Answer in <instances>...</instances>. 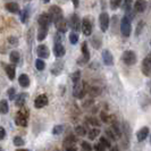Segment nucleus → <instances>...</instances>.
<instances>
[{"label":"nucleus","mask_w":151,"mask_h":151,"mask_svg":"<svg viewBox=\"0 0 151 151\" xmlns=\"http://www.w3.org/2000/svg\"><path fill=\"white\" fill-rule=\"evenodd\" d=\"M14 144L16 147H21V145L24 144V141H23V139L21 136H15L14 137Z\"/></svg>","instance_id":"obj_43"},{"label":"nucleus","mask_w":151,"mask_h":151,"mask_svg":"<svg viewBox=\"0 0 151 151\" xmlns=\"http://www.w3.org/2000/svg\"><path fill=\"white\" fill-rule=\"evenodd\" d=\"M65 53H66V49H65L63 43H55V45H53V55L57 58L64 57Z\"/></svg>","instance_id":"obj_13"},{"label":"nucleus","mask_w":151,"mask_h":151,"mask_svg":"<svg viewBox=\"0 0 151 151\" xmlns=\"http://www.w3.org/2000/svg\"><path fill=\"white\" fill-rule=\"evenodd\" d=\"M67 151H76V149H75V148H73V147H72V148H68Z\"/></svg>","instance_id":"obj_53"},{"label":"nucleus","mask_w":151,"mask_h":151,"mask_svg":"<svg viewBox=\"0 0 151 151\" xmlns=\"http://www.w3.org/2000/svg\"><path fill=\"white\" fill-rule=\"evenodd\" d=\"M100 117H101L102 122H105V123H107V122L109 121V117H108V115H107L105 111H102V113L100 114Z\"/></svg>","instance_id":"obj_47"},{"label":"nucleus","mask_w":151,"mask_h":151,"mask_svg":"<svg viewBox=\"0 0 151 151\" xmlns=\"http://www.w3.org/2000/svg\"><path fill=\"white\" fill-rule=\"evenodd\" d=\"M48 15L50 16V19H51V22H57L58 19H60L61 17H64L63 16V10H61L60 7H58V6H56V5H53L51 7L49 8V14Z\"/></svg>","instance_id":"obj_5"},{"label":"nucleus","mask_w":151,"mask_h":151,"mask_svg":"<svg viewBox=\"0 0 151 151\" xmlns=\"http://www.w3.org/2000/svg\"><path fill=\"white\" fill-rule=\"evenodd\" d=\"M63 129H64L63 125H57V126H55V127H53L52 133L55 134V135H58V134H60L61 132H63Z\"/></svg>","instance_id":"obj_44"},{"label":"nucleus","mask_w":151,"mask_h":151,"mask_svg":"<svg viewBox=\"0 0 151 151\" xmlns=\"http://www.w3.org/2000/svg\"><path fill=\"white\" fill-rule=\"evenodd\" d=\"M43 1H45V2H49V1H50V0H43Z\"/></svg>","instance_id":"obj_56"},{"label":"nucleus","mask_w":151,"mask_h":151,"mask_svg":"<svg viewBox=\"0 0 151 151\" xmlns=\"http://www.w3.org/2000/svg\"><path fill=\"white\" fill-rule=\"evenodd\" d=\"M111 151H118V148L117 147H114V148H111Z\"/></svg>","instance_id":"obj_54"},{"label":"nucleus","mask_w":151,"mask_h":151,"mask_svg":"<svg viewBox=\"0 0 151 151\" xmlns=\"http://www.w3.org/2000/svg\"><path fill=\"white\" fill-rule=\"evenodd\" d=\"M86 92H89V94L92 96V97H97V96L100 94V89L98 86H91L90 89H88Z\"/></svg>","instance_id":"obj_31"},{"label":"nucleus","mask_w":151,"mask_h":151,"mask_svg":"<svg viewBox=\"0 0 151 151\" xmlns=\"http://www.w3.org/2000/svg\"><path fill=\"white\" fill-rule=\"evenodd\" d=\"M74 143H75V136L68 135L67 137L65 139V141H64V147H65L66 149H68V148H72Z\"/></svg>","instance_id":"obj_26"},{"label":"nucleus","mask_w":151,"mask_h":151,"mask_svg":"<svg viewBox=\"0 0 151 151\" xmlns=\"http://www.w3.org/2000/svg\"><path fill=\"white\" fill-rule=\"evenodd\" d=\"M102 59H104L105 65H107V66H113L114 65V57L113 53L110 52V50L105 49L102 51Z\"/></svg>","instance_id":"obj_15"},{"label":"nucleus","mask_w":151,"mask_h":151,"mask_svg":"<svg viewBox=\"0 0 151 151\" xmlns=\"http://www.w3.org/2000/svg\"><path fill=\"white\" fill-rule=\"evenodd\" d=\"M17 151H29V150H23V149H19V150H17Z\"/></svg>","instance_id":"obj_55"},{"label":"nucleus","mask_w":151,"mask_h":151,"mask_svg":"<svg viewBox=\"0 0 151 151\" xmlns=\"http://www.w3.org/2000/svg\"><path fill=\"white\" fill-rule=\"evenodd\" d=\"M5 70L7 73V76L9 77V80H14L15 78V73H16V67L14 65H6L5 66Z\"/></svg>","instance_id":"obj_20"},{"label":"nucleus","mask_w":151,"mask_h":151,"mask_svg":"<svg viewBox=\"0 0 151 151\" xmlns=\"http://www.w3.org/2000/svg\"><path fill=\"white\" fill-rule=\"evenodd\" d=\"M75 132L77 133V135H80V136L86 135V129H84L83 126H81V125L76 126V127H75Z\"/></svg>","instance_id":"obj_37"},{"label":"nucleus","mask_w":151,"mask_h":151,"mask_svg":"<svg viewBox=\"0 0 151 151\" xmlns=\"http://www.w3.org/2000/svg\"><path fill=\"white\" fill-rule=\"evenodd\" d=\"M5 136H6V131L4 127H1L0 126V140H4L5 139Z\"/></svg>","instance_id":"obj_49"},{"label":"nucleus","mask_w":151,"mask_h":151,"mask_svg":"<svg viewBox=\"0 0 151 151\" xmlns=\"http://www.w3.org/2000/svg\"><path fill=\"white\" fill-rule=\"evenodd\" d=\"M26 100V94L25 93H19L15 99V105L18 107H23Z\"/></svg>","instance_id":"obj_25"},{"label":"nucleus","mask_w":151,"mask_h":151,"mask_svg":"<svg viewBox=\"0 0 151 151\" xmlns=\"http://www.w3.org/2000/svg\"><path fill=\"white\" fill-rule=\"evenodd\" d=\"M121 33L124 38H129L132 33V23L126 16H124L121 21Z\"/></svg>","instance_id":"obj_2"},{"label":"nucleus","mask_w":151,"mask_h":151,"mask_svg":"<svg viewBox=\"0 0 151 151\" xmlns=\"http://www.w3.org/2000/svg\"><path fill=\"white\" fill-rule=\"evenodd\" d=\"M27 118H29V110L22 108L16 115L15 123L19 126H26L27 125Z\"/></svg>","instance_id":"obj_4"},{"label":"nucleus","mask_w":151,"mask_h":151,"mask_svg":"<svg viewBox=\"0 0 151 151\" xmlns=\"http://www.w3.org/2000/svg\"><path fill=\"white\" fill-rule=\"evenodd\" d=\"M0 151H2V148H1V147H0Z\"/></svg>","instance_id":"obj_57"},{"label":"nucleus","mask_w":151,"mask_h":151,"mask_svg":"<svg viewBox=\"0 0 151 151\" xmlns=\"http://www.w3.org/2000/svg\"><path fill=\"white\" fill-rule=\"evenodd\" d=\"M82 55H83V60L85 63L89 61V59H90V51H89V47H88L86 42L82 43Z\"/></svg>","instance_id":"obj_23"},{"label":"nucleus","mask_w":151,"mask_h":151,"mask_svg":"<svg viewBox=\"0 0 151 151\" xmlns=\"http://www.w3.org/2000/svg\"><path fill=\"white\" fill-rule=\"evenodd\" d=\"M99 133H100V131H99L98 129H91L90 133H89V139H90V140H94V139L99 135Z\"/></svg>","instance_id":"obj_38"},{"label":"nucleus","mask_w":151,"mask_h":151,"mask_svg":"<svg viewBox=\"0 0 151 151\" xmlns=\"http://www.w3.org/2000/svg\"><path fill=\"white\" fill-rule=\"evenodd\" d=\"M9 111V105H8L7 100H1L0 101V114L5 115Z\"/></svg>","instance_id":"obj_29"},{"label":"nucleus","mask_w":151,"mask_h":151,"mask_svg":"<svg viewBox=\"0 0 151 151\" xmlns=\"http://www.w3.org/2000/svg\"><path fill=\"white\" fill-rule=\"evenodd\" d=\"M81 29L82 32L85 37H90L92 34V31H93V24L91 22L88 17H84L83 19L81 21Z\"/></svg>","instance_id":"obj_6"},{"label":"nucleus","mask_w":151,"mask_h":151,"mask_svg":"<svg viewBox=\"0 0 151 151\" xmlns=\"http://www.w3.org/2000/svg\"><path fill=\"white\" fill-rule=\"evenodd\" d=\"M18 83H19V85L22 88L30 86V78H29V76L26 75V74H22V75L19 76V78H18Z\"/></svg>","instance_id":"obj_22"},{"label":"nucleus","mask_w":151,"mask_h":151,"mask_svg":"<svg viewBox=\"0 0 151 151\" xmlns=\"http://www.w3.org/2000/svg\"><path fill=\"white\" fill-rule=\"evenodd\" d=\"M7 94H8V97H9L10 100H14L15 97H16V90L14 89V88H10V89L7 91Z\"/></svg>","instance_id":"obj_41"},{"label":"nucleus","mask_w":151,"mask_h":151,"mask_svg":"<svg viewBox=\"0 0 151 151\" xmlns=\"http://www.w3.org/2000/svg\"><path fill=\"white\" fill-rule=\"evenodd\" d=\"M141 70H142V73H143L144 76H147V77L150 76V74H151V57H150V55H148V56L143 59Z\"/></svg>","instance_id":"obj_9"},{"label":"nucleus","mask_w":151,"mask_h":151,"mask_svg":"<svg viewBox=\"0 0 151 151\" xmlns=\"http://www.w3.org/2000/svg\"><path fill=\"white\" fill-rule=\"evenodd\" d=\"M106 133H107V135L109 136L111 140H115V139H116V136L114 135V133H113V131H111V129H107Z\"/></svg>","instance_id":"obj_50"},{"label":"nucleus","mask_w":151,"mask_h":151,"mask_svg":"<svg viewBox=\"0 0 151 151\" xmlns=\"http://www.w3.org/2000/svg\"><path fill=\"white\" fill-rule=\"evenodd\" d=\"M72 2H73V5H74V7L77 8L78 7V5H80V0H72Z\"/></svg>","instance_id":"obj_52"},{"label":"nucleus","mask_w":151,"mask_h":151,"mask_svg":"<svg viewBox=\"0 0 151 151\" xmlns=\"http://www.w3.org/2000/svg\"><path fill=\"white\" fill-rule=\"evenodd\" d=\"M53 24H55L56 29H57V31L59 33H66L68 31V22L64 17H61L60 19H58L57 22H55Z\"/></svg>","instance_id":"obj_11"},{"label":"nucleus","mask_w":151,"mask_h":151,"mask_svg":"<svg viewBox=\"0 0 151 151\" xmlns=\"http://www.w3.org/2000/svg\"><path fill=\"white\" fill-rule=\"evenodd\" d=\"M123 9H124V12L126 14L129 13L131 9H132V0H125L124 4H123Z\"/></svg>","instance_id":"obj_32"},{"label":"nucleus","mask_w":151,"mask_h":151,"mask_svg":"<svg viewBox=\"0 0 151 151\" xmlns=\"http://www.w3.org/2000/svg\"><path fill=\"white\" fill-rule=\"evenodd\" d=\"M61 37L59 35V34H56L55 35V43H61Z\"/></svg>","instance_id":"obj_51"},{"label":"nucleus","mask_w":151,"mask_h":151,"mask_svg":"<svg viewBox=\"0 0 151 151\" xmlns=\"http://www.w3.org/2000/svg\"><path fill=\"white\" fill-rule=\"evenodd\" d=\"M38 23H39V27H42V29H49V26H50V24H51L50 16L48 15L47 13L41 14L38 18Z\"/></svg>","instance_id":"obj_10"},{"label":"nucleus","mask_w":151,"mask_h":151,"mask_svg":"<svg viewBox=\"0 0 151 151\" xmlns=\"http://www.w3.org/2000/svg\"><path fill=\"white\" fill-rule=\"evenodd\" d=\"M122 60L127 66H133V65H135L136 61H137L136 53L134 51H132V50H126L122 55Z\"/></svg>","instance_id":"obj_1"},{"label":"nucleus","mask_w":151,"mask_h":151,"mask_svg":"<svg viewBox=\"0 0 151 151\" xmlns=\"http://www.w3.org/2000/svg\"><path fill=\"white\" fill-rule=\"evenodd\" d=\"M123 0H110V8L113 10H116L117 8H119V6L122 5Z\"/></svg>","instance_id":"obj_35"},{"label":"nucleus","mask_w":151,"mask_h":151,"mask_svg":"<svg viewBox=\"0 0 151 151\" xmlns=\"http://www.w3.org/2000/svg\"><path fill=\"white\" fill-rule=\"evenodd\" d=\"M86 121L90 123L91 125H93V126H100V123L97 118H94V117H90V118H86Z\"/></svg>","instance_id":"obj_45"},{"label":"nucleus","mask_w":151,"mask_h":151,"mask_svg":"<svg viewBox=\"0 0 151 151\" xmlns=\"http://www.w3.org/2000/svg\"><path fill=\"white\" fill-rule=\"evenodd\" d=\"M63 69H64V61L63 60H57L55 64L52 65V67L50 69V72H51V74L52 75H59L61 72H63Z\"/></svg>","instance_id":"obj_16"},{"label":"nucleus","mask_w":151,"mask_h":151,"mask_svg":"<svg viewBox=\"0 0 151 151\" xmlns=\"http://www.w3.org/2000/svg\"><path fill=\"white\" fill-rule=\"evenodd\" d=\"M5 8L7 9L9 13H12V14H19V12H21V8H19V5L17 4V2H7L6 5H5Z\"/></svg>","instance_id":"obj_17"},{"label":"nucleus","mask_w":151,"mask_h":151,"mask_svg":"<svg viewBox=\"0 0 151 151\" xmlns=\"http://www.w3.org/2000/svg\"><path fill=\"white\" fill-rule=\"evenodd\" d=\"M86 91H88V86L85 82H77L74 84V90H73V94L74 97L77 99H82L84 98V96L86 94Z\"/></svg>","instance_id":"obj_3"},{"label":"nucleus","mask_w":151,"mask_h":151,"mask_svg":"<svg viewBox=\"0 0 151 151\" xmlns=\"http://www.w3.org/2000/svg\"><path fill=\"white\" fill-rule=\"evenodd\" d=\"M80 80H81V72L80 70H76L75 73L72 74V81H73V83L75 84L77 82H80Z\"/></svg>","instance_id":"obj_36"},{"label":"nucleus","mask_w":151,"mask_h":151,"mask_svg":"<svg viewBox=\"0 0 151 151\" xmlns=\"http://www.w3.org/2000/svg\"><path fill=\"white\" fill-rule=\"evenodd\" d=\"M94 149H96L97 151H104V150H105V147H104L102 144L99 142V143H97L96 145H94Z\"/></svg>","instance_id":"obj_48"},{"label":"nucleus","mask_w":151,"mask_h":151,"mask_svg":"<svg viewBox=\"0 0 151 151\" xmlns=\"http://www.w3.org/2000/svg\"><path fill=\"white\" fill-rule=\"evenodd\" d=\"M48 102H49V100H48V97L45 96V94H40L38 98L35 99V101H34V106L35 108H43L48 105Z\"/></svg>","instance_id":"obj_14"},{"label":"nucleus","mask_w":151,"mask_h":151,"mask_svg":"<svg viewBox=\"0 0 151 151\" xmlns=\"http://www.w3.org/2000/svg\"><path fill=\"white\" fill-rule=\"evenodd\" d=\"M68 26H70V29L77 33L80 29H81V19L76 14H72L69 16V22H68Z\"/></svg>","instance_id":"obj_8"},{"label":"nucleus","mask_w":151,"mask_h":151,"mask_svg":"<svg viewBox=\"0 0 151 151\" xmlns=\"http://www.w3.org/2000/svg\"><path fill=\"white\" fill-rule=\"evenodd\" d=\"M8 43L12 45H18V39L16 38V37H8L7 39Z\"/></svg>","instance_id":"obj_42"},{"label":"nucleus","mask_w":151,"mask_h":151,"mask_svg":"<svg viewBox=\"0 0 151 151\" xmlns=\"http://www.w3.org/2000/svg\"><path fill=\"white\" fill-rule=\"evenodd\" d=\"M147 9V1L144 0H136L134 2V10L136 13H143Z\"/></svg>","instance_id":"obj_18"},{"label":"nucleus","mask_w":151,"mask_h":151,"mask_svg":"<svg viewBox=\"0 0 151 151\" xmlns=\"http://www.w3.org/2000/svg\"><path fill=\"white\" fill-rule=\"evenodd\" d=\"M148 134H149V129L147 126H144V127H142V129L137 132V140L140 142H142V141H144L147 139Z\"/></svg>","instance_id":"obj_21"},{"label":"nucleus","mask_w":151,"mask_h":151,"mask_svg":"<svg viewBox=\"0 0 151 151\" xmlns=\"http://www.w3.org/2000/svg\"><path fill=\"white\" fill-rule=\"evenodd\" d=\"M91 45L92 47L94 48V49H100L101 48V45H102V41H101V38L98 37V35H94V37H92L91 39Z\"/></svg>","instance_id":"obj_24"},{"label":"nucleus","mask_w":151,"mask_h":151,"mask_svg":"<svg viewBox=\"0 0 151 151\" xmlns=\"http://www.w3.org/2000/svg\"><path fill=\"white\" fill-rule=\"evenodd\" d=\"M109 24H110V17L108 15V13H101L99 16V25H100V30L102 32H107L109 29Z\"/></svg>","instance_id":"obj_7"},{"label":"nucleus","mask_w":151,"mask_h":151,"mask_svg":"<svg viewBox=\"0 0 151 151\" xmlns=\"http://www.w3.org/2000/svg\"><path fill=\"white\" fill-rule=\"evenodd\" d=\"M9 59H10V61H12L13 64H17V63L19 61V59H21V55H19L18 51L14 50V51H12L10 55H9Z\"/></svg>","instance_id":"obj_28"},{"label":"nucleus","mask_w":151,"mask_h":151,"mask_svg":"<svg viewBox=\"0 0 151 151\" xmlns=\"http://www.w3.org/2000/svg\"><path fill=\"white\" fill-rule=\"evenodd\" d=\"M37 53H38L39 58H43V59H47L49 58L50 56V51H49V48L45 45H40L37 49Z\"/></svg>","instance_id":"obj_12"},{"label":"nucleus","mask_w":151,"mask_h":151,"mask_svg":"<svg viewBox=\"0 0 151 151\" xmlns=\"http://www.w3.org/2000/svg\"><path fill=\"white\" fill-rule=\"evenodd\" d=\"M35 67L38 70H43L45 68V63L43 61V59H37L35 60Z\"/></svg>","instance_id":"obj_34"},{"label":"nucleus","mask_w":151,"mask_h":151,"mask_svg":"<svg viewBox=\"0 0 151 151\" xmlns=\"http://www.w3.org/2000/svg\"><path fill=\"white\" fill-rule=\"evenodd\" d=\"M47 35H48V29H42V27H39V31H38V35H37V39H38V41H43L45 38H47Z\"/></svg>","instance_id":"obj_27"},{"label":"nucleus","mask_w":151,"mask_h":151,"mask_svg":"<svg viewBox=\"0 0 151 151\" xmlns=\"http://www.w3.org/2000/svg\"><path fill=\"white\" fill-rule=\"evenodd\" d=\"M144 25H145L144 21H139L137 25H136V29H135V35L136 37H139V35L142 33V31H143V29H144Z\"/></svg>","instance_id":"obj_30"},{"label":"nucleus","mask_w":151,"mask_h":151,"mask_svg":"<svg viewBox=\"0 0 151 151\" xmlns=\"http://www.w3.org/2000/svg\"><path fill=\"white\" fill-rule=\"evenodd\" d=\"M21 14V21H22L23 24H26L30 19V8L25 7L22 12H19Z\"/></svg>","instance_id":"obj_19"},{"label":"nucleus","mask_w":151,"mask_h":151,"mask_svg":"<svg viewBox=\"0 0 151 151\" xmlns=\"http://www.w3.org/2000/svg\"><path fill=\"white\" fill-rule=\"evenodd\" d=\"M81 147H82L83 151H92V145L89 142H86V141H83L82 144H81Z\"/></svg>","instance_id":"obj_40"},{"label":"nucleus","mask_w":151,"mask_h":151,"mask_svg":"<svg viewBox=\"0 0 151 151\" xmlns=\"http://www.w3.org/2000/svg\"><path fill=\"white\" fill-rule=\"evenodd\" d=\"M100 143L102 144L105 148H110L111 147V144H110V142H109V140L108 139H106V137H100Z\"/></svg>","instance_id":"obj_39"},{"label":"nucleus","mask_w":151,"mask_h":151,"mask_svg":"<svg viewBox=\"0 0 151 151\" xmlns=\"http://www.w3.org/2000/svg\"><path fill=\"white\" fill-rule=\"evenodd\" d=\"M69 42H70V45H76L78 42V34L75 32H72L69 34Z\"/></svg>","instance_id":"obj_33"},{"label":"nucleus","mask_w":151,"mask_h":151,"mask_svg":"<svg viewBox=\"0 0 151 151\" xmlns=\"http://www.w3.org/2000/svg\"><path fill=\"white\" fill-rule=\"evenodd\" d=\"M113 131L115 132V134L117 135V137H119V136L122 135V134H121V129H119L118 125H117L116 123H114V124H113ZM116 135H115V136H116Z\"/></svg>","instance_id":"obj_46"}]
</instances>
